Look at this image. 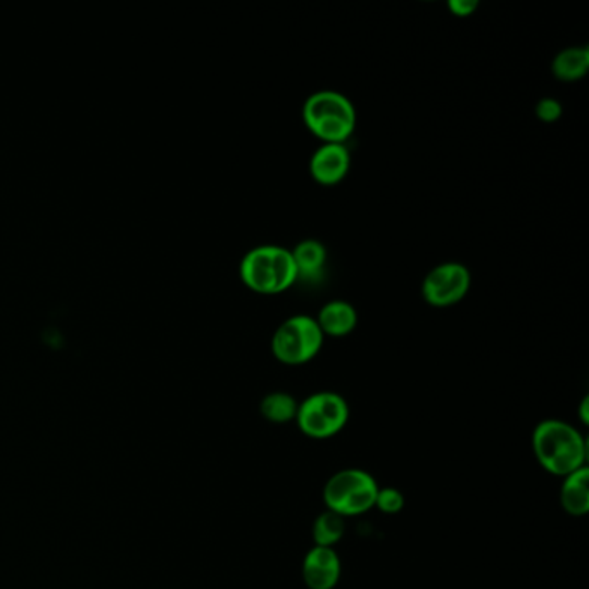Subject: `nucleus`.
Returning <instances> with one entry per match:
<instances>
[{"mask_svg": "<svg viewBox=\"0 0 589 589\" xmlns=\"http://www.w3.org/2000/svg\"><path fill=\"white\" fill-rule=\"evenodd\" d=\"M532 450L538 463L553 475L565 477L586 466L585 438L567 421H540L532 432Z\"/></svg>", "mask_w": 589, "mask_h": 589, "instance_id": "obj_1", "label": "nucleus"}, {"mask_svg": "<svg viewBox=\"0 0 589 589\" xmlns=\"http://www.w3.org/2000/svg\"><path fill=\"white\" fill-rule=\"evenodd\" d=\"M241 279L258 294H282L298 282L291 250L282 246L253 247L242 258Z\"/></svg>", "mask_w": 589, "mask_h": 589, "instance_id": "obj_2", "label": "nucleus"}, {"mask_svg": "<svg viewBox=\"0 0 589 589\" xmlns=\"http://www.w3.org/2000/svg\"><path fill=\"white\" fill-rule=\"evenodd\" d=\"M303 119L322 142L344 143L357 128V109L340 92L320 91L307 99Z\"/></svg>", "mask_w": 589, "mask_h": 589, "instance_id": "obj_3", "label": "nucleus"}, {"mask_svg": "<svg viewBox=\"0 0 589 589\" xmlns=\"http://www.w3.org/2000/svg\"><path fill=\"white\" fill-rule=\"evenodd\" d=\"M376 480L361 469H344L332 475L324 487L327 510L340 517L361 516L376 507Z\"/></svg>", "mask_w": 589, "mask_h": 589, "instance_id": "obj_4", "label": "nucleus"}, {"mask_svg": "<svg viewBox=\"0 0 589 589\" xmlns=\"http://www.w3.org/2000/svg\"><path fill=\"white\" fill-rule=\"evenodd\" d=\"M324 332L310 315H294L284 320L272 337V353L284 365L308 363L319 355L324 344Z\"/></svg>", "mask_w": 589, "mask_h": 589, "instance_id": "obj_5", "label": "nucleus"}, {"mask_svg": "<svg viewBox=\"0 0 589 589\" xmlns=\"http://www.w3.org/2000/svg\"><path fill=\"white\" fill-rule=\"evenodd\" d=\"M349 418L348 403L340 394L315 393L299 403L296 421L304 436L328 439L339 435Z\"/></svg>", "mask_w": 589, "mask_h": 589, "instance_id": "obj_6", "label": "nucleus"}, {"mask_svg": "<svg viewBox=\"0 0 589 589\" xmlns=\"http://www.w3.org/2000/svg\"><path fill=\"white\" fill-rule=\"evenodd\" d=\"M471 272L462 263L435 266L421 282V296L430 307L448 308L459 303L471 289Z\"/></svg>", "mask_w": 589, "mask_h": 589, "instance_id": "obj_7", "label": "nucleus"}, {"mask_svg": "<svg viewBox=\"0 0 589 589\" xmlns=\"http://www.w3.org/2000/svg\"><path fill=\"white\" fill-rule=\"evenodd\" d=\"M351 155L346 143H322L310 160V173L316 184L332 187L346 178Z\"/></svg>", "mask_w": 589, "mask_h": 589, "instance_id": "obj_8", "label": "nucleus"}, {"mask_svg": "<svg viewBox=\"0 0 589 589\" xmlns=\"http://www.w3.org/2000/svg\"><path fill=\"white\" fill-rule=\"evenodd\" d=\"M304 585L310 589H334L340 579V558L336 550L313 546L303 562Z\"/></svg>", "mask_w": 589, "mask_h": 589, "instance_id": "obj_9", "label": "nucleus"}, {"mask_svg": "<svg viewBox=\"0 0 589 589\" xmlns=\"http://www.w3.org/2000/svg\"><path fill=\"white\" fill-rule=\"evenodd\" d=\"M315 320L320 331L324 332V336H349L357 328L358 311L348 301L334 299L322 307Z\"/></svg>", "mask_w": 589, "mask_h": 589, "instance_id": "obj_10", "label": "nucleus"}, {"mask_svg": "<svg viewBox=\"0 0 589 589\" xmlns=\"http://www.w3.org/2000/svg\"><path fill=\"white\" fill-rule=\"evenodd\" d=\"M291 253L296 270H298V280L315 282L322 277L325 263H327V250L322 242L307 239V241L299 242Z\"/></svg>", "mask_w": 589, "mask_h": 589, "instance_id": "obj_11", "label": "nucleus"}, {"mask_svg": "<svg viewBox=\"0 0 589 589\" xmlns=\"http://www.w3.org/2000/svg\"><path fill=\"white\" fill-rule=\"evenodd\" d=\"M561 504L565 512L582 517L589 510V469L582 466L573 474L565 475L561 489Z\"/></svg>", "mask_w": 589, "mask_h": 589, "instance_id": "obj_12", "label": "nucleus"}, {"mask_svg": "<svg viewBox=\"0 0 589 589\" xmlns=\"http://www.w3.org/2000/svg\"><path fill=\"white\" fill-rule=\"evenodd\" d=\"M588 70V47H569V49L561 50L552 62V73L562 82L581 80Z\"/></svg>", "mask_w": 589, "mask_h": 589, "instance_id": "obj_13", "label": "nucleus"}, {"mask_svg": "<svg viewBox=\"0 0 589 589\" xmlns=\"http://www.w3.org/2000/svg\"><path fill=\"white\" fill-rule=\"evenodd\" d=\"M298 406L299 403L296 402L294 396L277 391V393L266 394L263 397L259 412L265 420L272 421V424H287V421L296 420Z\"/></svg>", "mask_w": 589, "mask_h": 589, "instance_id": "obj_14", "label": "nucleus"}, {"mask_svg": "<svg viewBox=\"0 0 589 589\" xmlns=\"http://www.w3.org/2000/svg\"><path fill=\"white\" fill-rule=\"evenodd\" d=\"M313 541L315 546H325V548H332L334 544L339 543L344 536V517L337 516V513L325 510L324 513H320L313 522Z\"/></svg>", "mask_w": 589, "mask_h": 589, "instance_id": "obj_15", "label": "nucleus"}, {"mask_svg": "<svg viewBox=\"0 0 589 589\" xmlns=\"http://www.w3.org/2000/svg\"><path fill=\"white\" fill-rule=\"evenodd\" d=\"M376 507L388 516L402 512L405 507V496L396 487H379L377 493Z\"/></svg>", "mask_w": 589, "mask_h": 589, "instance_id": "obj_16", "label": "nucleus"}, {"mask_svg": "<svg viewBox=\"0 0 589 589\" xmlns=\"http://www.w3.org/2000/svg\"><path fill=\"white\" fill-rule=\"evenodd\" d=\"M564 113V107L558 103L557 99L544 97L536 104V116L544 124H553L561 118Z\"/></svg>", "mask_w": 589, "mask_h": 589, "instance_id": "obj_17", "label": "nucleus"}, {"mask_svg": "<svg viewBox=\"0 0 589 589\" xmlns=\"http://www.w3.org/2000/svg\"><path fill=\"white\" fill-rule=\"evenodd\" d=\"M448 8L454 16L465 18L471 16L475 9L480 8V2L477 0H450Z\"/></svg>", "mask_w": 589, "mask_h": 589, "instance_id": "obj_18", "label": "nucleus"}, {"mask_svg": "<svg viewBox=\"0 0 589 589\" xmlns=\"http://www.w3.org/2000/svg\"><path fill=\"white\" fill-rule=\"evenodd\" d=\"M588 406H589V397L586 396L585 400H582L581 408H579V412H581V421L582 424H585V426H588V421H589Z\"/></svg>", "mask_w": 589, "mask_h": 589, "instance_id": "obj_19", "label": "nucleus"}]
</instances>
